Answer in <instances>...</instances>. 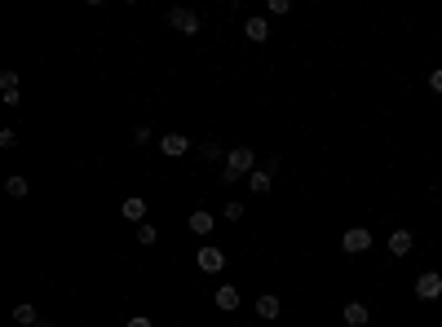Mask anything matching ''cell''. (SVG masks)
<instances>
[{
	"instance_id": "1",
	"label": "cell",
	"mask_w": 442,
	"mask_h": 327,
	"mask_svg": "<svg viewBox=\"0 0 442 327\" xmlns=\"http://www.w3.org/2000/svg\"><path fill=\"white\" fill-rule=\"evenodd\" d=\"M257 173V155L248 146H235L226 155V181H239V177H253Z\"/></svg>"
},
{
	"instance_id": "2",
	"label": "cell",
	"mask_w": 442,
	"mask_h": 327,
	"mask_svg": "<svg viewBox=\"0 0 442 327\" xmlns=\"http://www.w3.org/2000/svg\"><path fill=\"white\" fill-rule=\"evenodd\" d=\"M169 27H173V31H182V35H199V27H204V18H199L195 9L177 5V9H169Z\"/></svg>"
},
{
	"instance_id": "3",
	"label": "cell",
	"mask_w": 442,
	"mask_h": 327,
	"mask_svg": "<svg viewBox=\"0 0 442 327\" xmlns=\"http://www.w3.org/2000/svg\"><path fill=\"white\" fill-rule=\"evenodd\" d=\"M341 248H345V257L367 252V248H372V230H367V226H350V230L341 235Z\"/></svg>"
},
{
	"instance_id": "4",
	"label": "cell",
	"mask_w": 442,
	"mask_h": 327,
	"mask_svg": "<svg viewBox=\"0 0 442 327\" xmlns=\"http://www.w3.org/2000/svg\"><path fill=\"white\" fill-rule=\"evenodd\" d=\"M442 296V274L438 270H425L416 278V301H438Z\"/></svg>"
},
{
	"instance_id": "5",
	"label": "cell",
	"mask_w": 442,
	"mask_h": 327,
	"mask_svg": "<svg viewBox=\"0 0 442 327\" xmlns=\"http://www.w3.org/2000/svg\"><path fill=\"white\" fill-rule=\"evenodd\" d=\"M195 265H199L204 274H221V270H226V252H221V248H199V252H195Z\"/></svg>"
},
{
	"instance_id": "6",
	"label": "cell",
	"mask_w": 442,
	"mask_h": 327,
	"mask_svg": "<svg viewBox=\"0 0 442 327\" xmlns=\"http://www.w3.org/2000/svg\"><path fill=\"white\" fill-rule=\"evenodd\" d=\"M155 146L169 155V160H182V155L190 151V137H186V133H164V137L155 142Z\"/></svg>"
},
{
	"instance_id": "7",
	"label": "cell",
	"mask_w": 442,
	"mask_h": 327,
	"mask_svg": "<svg viewBox=\"0 0 442 327\" xmlns=\"http://www.w3.org/2000/svg\"><path fill=\"white\" fill-rule=\"evenodd\" d=\"M119 217H124V221H133V226H142V221H146V199H142V195H128L124 203H119Z\"/></svg>"
},
{
	"instance_id": "8",
	"label": "cell",
	"mask_w": 442,
	"mask_h": 327,
	"mask_svg": "<svg viewBox=\"0 0 442 327\" xmlns=\"http://www.w3.org/2000/svg\"><path fill=\"white\" fill-rule=\"evenodd\" d=\"M411 248H416V235H411V230H393V235H389V257H407Z\"/></svg>"
},
{
	"instance_id": "9",
	"label": "cell",
	"mask_w": 442,
	"mask_h": 327,
	"mask_svg": "<svg viewBox=\"0 0 442 327\" xmlns=\"http://www.w3.org/2000/svg\"><path fill=\"white\" fill-rule=\"evenodd\" d=\"M244 35H248L253 44H266V40H270V22H266V18H248V22H244Z\"/></svg>"
},
{
	"instance_id": "10",
	"label": "cell",
	"mask_w": 442,
	"mask_h": 327,
	"mask_svg": "<svg viewBox=\"0 0 442 327\" xmlns=\"http://www.w3.org/2000/svg\"><path fill=\"white\" fill-rule=\"evenodd\" d=\"M248 186H253V195H270L274 190V168H257V173L248 177Z\"/></svg>"
},
{
	"instance_id": "11",
	"label": "cell",
	"mask_w": 442,
	"mask_h": 327,
	"mask_svg": "<svg viewBox=\"0 0 442 327\" xmlns=\"http://www.w3.org/2000/svg\"><path fill=\"white\" fill-rule=\"evenodd\" d=\"M0 93H5V106H18V71H0Z\"/></svg>"
},
{
	"instance_id": "12",
	"label": "cell",
	"mask_w": 442,
	"mask_h": 327,
	"mask_svg": "<svg viewBox=\"0 0 442 327\" xmlns=\"http://www.w3.org/2000/svg\"><path fill=\"white\" fill-rule=\"evenodd\" d=\"M190 230H195V235H212V226H217V217H212V212H204V208H199V212H190V221H186Z\"/></svg>"
},
{
	"instance_id": "13",
	"label": "cell",
	"mask_w": 442,
	"mask_h": 327,
	"mask_svg": "<svg viewBox=\"0 0 442 327\" xmlns=\"http://www.w3.org/2000/svg\"><path fill=\"white\" fill-rule=\"evenodd\" d=\"M279 314H283V301L279 296H257V319H279Z\"/></svg>"
},
{
	"instance_id": "14",
	"label": "cell",
	"mask_w": 442,
	"mask_h": 327,
	"mask_svg": "<svg viewBox=\"0 0 442 327\" xmlns=\"http://www.w3.org/2000/svg\"><path fill=\"white\" fill-rule=\"evenodd\" d=\"M367 319H372V314H367L363 301H350V305H345V327H367Z\"/></svg>"
},
{
	"instance_id": "15",
	"label": "cell",
	"mask_w": 442,
	"mask_h": 327,
	"mask_svg": "<svg viewBox=\"0 0 442 327\" xmlns=\"http://www.w3.org/2000/svg\"><path fill=\"white\" fill-rule=\"evenodd\" d=\"M212 301H217V310H239V287L235 283H221Z\"/></svg>"
},
{
	"instance_id": "16",
	"label": "cell",
	"mask_w": 442,
	"mask_h": 327,
	"mask_svg": "<svg viewBox=\"0 0 442 327\" xmlns=\"http://www.w3.org/2000/svg\"><path fill=\"white\" fill-rule=\"evenodd\" d=\"M14 323L18 327H35V323H40V314H35V305H14Z\"/></svg>"
},
{
	"instance_id": "17",
	"label": "cell",
	"mask_w": 442,
	"mask_h": 327,
	"mask_svg": "<svg viewBox=\"0 0 442 327\" xmlns=\"http://www.w3.org/2000/svg\"><path fill=\"white\" fill-rule=\"evenodd\" d=\"M5 190H9V199H27V190H31V186H27V177H9V181H5Z\"/></svg>"
},
{
	"instance_id": "18",
	"label": "cell",
	"mask_w": 442,
	"mask_h": 327,
	"mask_svg": "<svg viewBox=\"0 0 442 327\" xmlns=\"http://www.w3.org/2000/svg\"><path fill=\"white\" fill-rule=\"evenodd\" d=\"M199 151H204V160H221V164H226V155H230V151H221L217 142H199Z\"/></svg>"
},
{
	"instance_id": "19",
	"label": "cell",
	"mask_w": 442,
	"mask_h": 327,
	"mask_svg": "<svg viewBox=\"0 0 442 327\" xmlns=\"http://www.w3.org/2000/svg\"><path fill=\"white\" fill-rule=\"evenodd\" d=\"M292 9V0H266V14H274V18H283Z\"/></svg>"
},
{
	"instance_id": "20",
	"label": "cell",
	"mask_w": 442,
	"mask_h": 327,
	"mask_svg": "<svg viewBox=\"0 0 442 327\" xmlns=\"http://www.w3.org/2000/svg\"><path fill=\"white\" fill-rule=\"evenodd\" d=\"M221 217H226V221H239V217H244V203H239V199H230V203L221 208Z\"/></svg>"
},
{
	"instance_id": "21",
	"label": "cell",
	"mask_w": 442,
	"mask_h": 327,
	"mask_svg": "<svg viewBox=\"0 0 442 327\" xmlns=\"http://www.w3.org/2000/svg\"><path fill=\"white\" fill-rule=\"evenodd\" d=\"M155 239H160V235H155V226L142 221V226H137V244H155Z\"/></svg>"
},
{
	"instance_id": "22",
	"label": "cell",
	"mask_w": 442,
	"mask_h": 327,
	"mask_svg": "<svg viewBox=\"0 0 442 327\" xmlns=\"http://www.w3.org/2000/svg\"><path fill=\"white\" fill-rule=\"evenodd\" d=\"M146 142H151V128L137 124V128H133V146H146Z\"/></svg>"
},
{
	"instance_id": "23",
	"label": "cell",
	"mask_w": 442,
	"mask_h": 327,
	"mask_svg": "<svg viewBox=\"0 0 442 327\" xmlns=\"http://www.w3.org/2000/svg\"><path fill=\"white\" fill-rule=\"evenodd\" d=\"M0 146H18V133L14 128H0Z\"/></svg>"
},
{
	"instance_id": "24",
	"label": "cell",
	"mask_w": 442,
	"mask_h": 327,
	"mask_svg": "<svg viewBox=\"0 0 442 327\" xmlns=\"http://www.w3.org/2000/svg\"><path fill=\"white\" fill-rule=\"evenodd\" d=\"M429 89L442 93V67H438V71H429Z\"/></svg>"
},
{
	"instance_id": "25",
	"label": "cell",
	"mask_w": 442,
	"mask_h": 327,
	"mask_svg": "<svg viewBox=\"0 0 442 327\" xmlns=\"http://www.w3.org/2000/svg\"><path fill=\"white\" fill-rule=\"evenodd\" d=\"M124 327H155V323H151V319H142V314H133V319H128Z\"/></svg>"
},
{
	"instance_id": "26",
	"label": "cell",
	"mask_w": 442,
	"mask_h": 327,
	"mask_svg": "<svg viewBox=\"0 0 442 327\" xmlns=\"http://www.w3.org/2000/svg\"><path fill=\"white\" fill-rule=\"evenodd\" d=\"M35 327H58V323H35Z\"/></svg>"
},
{
	"instance_id": "27",
	"label": "cell",
	"mask_w": 442,
	"mask_h": 327,
	"mask_svg": "<svg viewBox=\"0 0 442 327\" xmlns=\"http://www.w3.org/2000/svg\"><path fill=\"white\" fill-rule=\"evenodd\" d=\"M244 327H253V323H244Z\"/></svg>"
}]
</instances>
